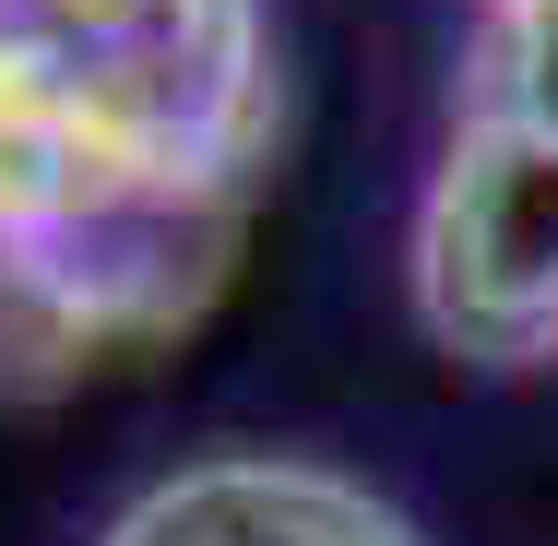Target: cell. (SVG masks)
<instances>
[{"mask_svg": "<svg viewBox=\"0 0 558 546\" xmlns=\"http://www.w3.org/2000/svg\"><path fill=\"white\" fill-rule=\"evenodd\" d=\"M404 286L440 356L463 368H547L558 356V143L523 119L463 108L440 143L416 238H404Z\"/></svg>", "mask_w": 558, "mask_h": 546, "instance_id": "1", "label": "cell"}, {"mask_svg": "<svg viewBox=\"0 0 558 546\" xmlns=\"http://www.w3.org/2000/svg\"><path fill=\"white\" fill-rule=\"evenodd\" d=\"M60 60V48H48ZM72 108L96 155L179 191H250L274 143V24L262 0H131V24L72 48Z\"/></svg>", "mask_w": 558, "mask_h": 546, "instance_id": "2", "label": "cell"}, {"mask_svg": "<svg viewBox=\"0 0 558 546\" xmlns=\"http://www.w3.org/2000/svg\"><path fill=\"white\" fill-rule=\"evenodd\" d=\"M226 250H238V191H179V179H96L48 238H24L48 310L72 321V344L108 368L143 356L167 332H191L226 286Z\"/></svg>", "mask_w": 558, "mask_h": 546, "instance_id": "3", "label": "cell"}, {"mask_svg": "<svg viewBox=\"0 0 558 546\" xmlns=\"http://www.w3.org/2000/svg\"><path fill=\"white\" fill-rule=\"evenodd\" d=\"M96 546H428L392 499L298 451H215L155 475Z\"/></svg>", "mask_w": 558, "mask_h": 546, "instance_id": "4", "label": "cell"}, {"mask_svg": "<svg viewBox=\"0 0 558 546\" xmlns=\"http://www.w3.org/2000/svg\"><path fill=\"white\" fill-rule=\"evenodd\" d=\"M475 108H499V119H523L535 143H558V0H535V12H487Z\"/></svg>", "mask_w": 558, "mask_h": 546, "instance_id": "5", "label": "cell"}, {"mask_svg": "<svg viewBox=\"0 0 558 546\" xmlns=\"http://www.w3.org/2000/svg\"><path fill=\"white\" fill-rule=\"evenodd\" d=\"M96 356L72 344V321L48 310V286H36V262L0 238V404H24V392H60V380H84Z\"/></svg>", "mask_w": 558, "mask_h": 546, "instance_id": "6", "label": "cell"}, {"mask_svg": "<svg viewBox=\"0 0 558 546\" xmlns=\"http://www.w3.org/2000/svg\"><path fill=\"white\" fill-rule=\"evenodd\" d=\"M0 24H12L24 48H60V60H72V48H96V36L131 24V0H0Z\"/></svg>", "mask_w": 558, "mask_h": 546, "instance_id": "7", "label": "cell"}, {"mask_svg": "<svg viewBox=\"0 0 558 546\" xmlns=\"http://www.w3.org/2000/svg\"><path fill=\"white\" fill-rule=\"evenodd\" d=\"M487 12H535V0H487Z\"/></svg>", "mask_w": 558, "mask_h": 546, "instance_id": "8", "label": "cell"}]
</instances>
